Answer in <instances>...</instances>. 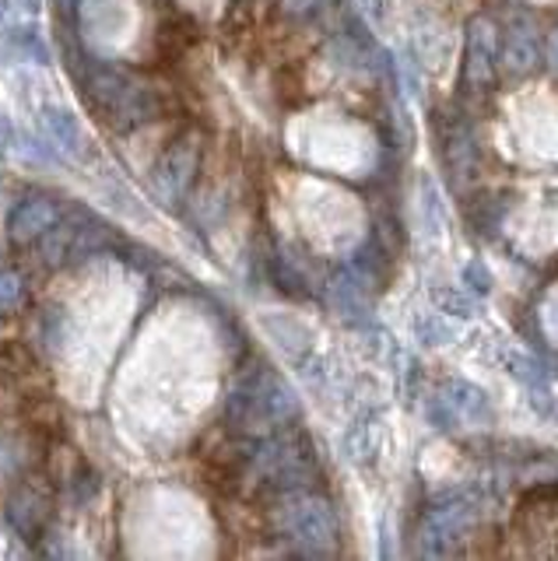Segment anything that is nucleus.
I'll return each mask as SVG.
<instances>
[{
	"label": "nucleus",
	"mask_w": 558,
	"mask_h": 561,
	"mask_svg": "<svg viewBox=\"0 0 558 561\" xmlns=\"http://www.w3.org/2000/svg\"><path fill=\"white\" fill-rule=\"evenodd\" d=\"M84 84V95H89L92 110L110 123L116 130H137L145 123L159 119L166 102L162 92L155 84L124 75L116 67H92L89 75L81 78Z\"/></svg>",
	"instance_id": "nucleus-1"
},
{
	"label": "nucleus",
	"mask_w": 558,
	"mask_h": 561,
	"mask_svg": "<svg viewBox=\"0 0 558 561\" xmlns=\"http://www.w3.org/2000/svg\"><path fill=\"white\" fill-rule=\"evenodd\" d=\"M299 403H295L288 386L271 376V373H253L239 386L229 400V417L239 421V428H257V425H282V421L295 417Z\"/></svg>",
	"instance_id": "nucleus-2"
},
{
	"label": "nucleus",
	"mask_w": 558,
	"mask_h": 561,
	"mask_svg": "<svg viewBox=\"0 0 558 561\" xmlns=\"http://www.w3.org/2000/svg\"><path fill=\"white\" fill-rule=\"evenodd\" d=\"M513 534L527 543L523 554L558 558V484H537L516 502Z\"/></svg>",
	"instance_id": "nucleus-3"
},
{
	"label": "nucleus",
	"mask_w": 558,
	"mask_h": 561,
	"mask_svg": "<svg viewBox=\"0 0 558 561\" xmlns=\"http://www.w3.org/2000/svg\"><path fill=\"white\" fill-rule=\"evenodd\" d=\"M277 534L292 543H299L303 554L323 558V554H330V543L338 540V519L330 513L327 502L299 499L282 508V516H277Z\"/></svg>",
	"instance_id": "nucleus-4"
},
{
	"label": "nucleus",
	"mask_w": 558,
	"mask_h": 561,
	"mask_svg": "<svg viewBox=\"0 0 558 561\" xmlns=\"http://www.w3.org/2000/svg\"><path fill=\"white\" fill-rule=\"evenodd\" d=\"M253 473L277 491H299L312 478V453L295 435H277L253 453Z\"/></svg>",
	"instance_id": "nucleus-5"
},
{
	"label": "nucleus",
	"mask_w": 558,
	"mask_h": 561,
	"mask_svg": "<svg viewBox=\"0 0 558 561\" xmlns=\"http://www.w3.org/2000/svg\"><path fill=\"white\" fill-rule=\"evenodd\" d=\"M106 245H113L110 228H99L95 221H57L39 239V260L46 267H67V263L102 253Z\"/></svg>",
	"instance_id": "nucleus-6"
},
{
	"label": "nucleus",
	"mask_w": 558,
	"mask_h": 561,
	"mask_svg": "<svg viewBox=\"0 0 558 561\" xmlns=\"http://www.w3.org/2000/svg\"><path fill=\"white\" fill-rule=\"evenodd\" d=\"M540 64V35L534 22L516 18L496 35V70L505 78H527L531 70Z\"/></svg>",
	"instance_id": "nucleus-7"
},
{
	"label": "nucleus",
	"mask_w": 558,
	"mask_h": 561,
	"mask_svg": "<svg viewBox=\"0 0 558 561\" xmlns=\"http://www.w3.org/2000/svg\"><path fill=\"white\" fill-rule=\"evenodd\" d=\"M4 519L22 540H39L46 530V519H49V491L32 481L19 484L8 499Z\"/></svg>",
	"instance_id": "nucleus-8"
},
{
	"label": "nucleus",
	"mask_w": 558,
	"mask_h": 561,
	"mask_svg": "<svg viewBox=\"0 0 558 561\" xmlns=\"http://www.w3.org/2000/svg\"><path fill=\"white\" fill-rule=\"evenodd\" d=\"M81 35L89 46L113 43L130 28V0H81Z\"/></svg>",
	"instance_id": "nucleus-9"
},
{
	"label": "nucleus",
	"mask_w": 558,
	"mask_h": 561,
	"mask_svg": "<svg viewBox=\"0 0 558 561\" xmlns=\"http://www.w3.org/2000/svg\"><path fill=\"white\" fill-rule=\"evenodd\" d=\"M57 221H60V204L54 197L36 193V197H25L19 207L11 210L8 232L19 245H32V242H39Z\"/></svg>",
	"instance_id": "nucleus-10"
},
{
	"label": "nucleus",
	"mask_w": 558,
	"mask_h": 561,
	"mask_svg": "<svg viewBox=\"0 0 558 561\" xmlns=\"http://www.w3.org/2000/svg\"><path fill=\"white\" fill-rule=\"evenodd\" d=\"M194 169H197V145L194 140H176V145L162 154L159 169H155V190H162L166 204H176L183 197Z\"/></svg>",
	"instance_id": "nucleus-11"
},
{
	"label": "nucleus",
	"mask_w": 558,
	"mask_h": 561,
	"mask_svg": "<svg viewBox=\"0 0 558 561\" xmlns=\"http://www.w3.org/2000/svg\"><path fill=\"white\" fill-rule=\"evenodd\" d=\"M467 78L488 84L496 78V32L488 22L470 25V46H467Z\"/></svg>",
	"instance_id": "nucleus-12"
},
{
	"label": "nucleus",
	"mask_w": 558,
	"mask_h": 561,
	"mask_svg": "<svg viewBox=\"0 0 558 561\" xmlns=\"http://www.w3.org/2000/svg\"><path fill=\"white\" fill-rule=\"evenodd\" d=\"M467 523H470V505L467 502H449V505L432 508V513L425 516L422 537L425 540H453Z\"/></svg>",
	"instance_id": "nucleus-13"
},
{
	"label": "nucleus",
	"mask_w": 558,
	"mask_h": 561,
	"mask_svg": "<svg viewBox=\"0 0 558 561\" xmlns=\"http://www.w3.org/2000/svg\"><path fill=\"white\" fill-rule=\"evenodd\" d=\"M43 134L49 140V154H75L81 145V130H78L75 116L64 110L43 113Z\"/></svg>",
	"instance_id": "nucleus-14"
},
{
	"label": "nucleus",
	"mask_w": 558,
	"mask_h": 561,
	"mask_svg": "<svg viewBox=\"0 0 558 561\" xmlns=\"http://www.w3.org/2000/svg\"><path fill=\"white\" fill-rule=\"evenodd\" d=\"M440 400L449 408V414L457 417V425H460V421L488 417V400H485V393L475 390V386H467V382H449L446 393Z\"/></svg>",
	"instance_id": "nucleus-15"
},
{
	"label": "nucleus",
	"mask_w": 558,
	"mask_h": 561,
	"mask_svg": "<svg viewBox=\"0 0 558 561\" xmlns=\"http://www.w3.org/2000/svg\"><path fill=\"white\" fill-rule=\"evenodd\" d=\"M22 298H25V280L11 271H0V316L19 309Z\"/></svg>",
	"instance_id": "nucleus-16"
},
{
	"label": "nucleus",
	"mask_w": 558,
	"mask_h": 561,
	"mask_svg": "<svg viewBox=\"0 0 558 561\" xmlns=\"http://www.w3.org/2000/svg\"><path fill=\"white\" fill-rule=\"evenodd\" d=\"M510 365H513V376H520L523 382L531 386V390L548 393V376H545V368H540L537 362L523 358V355H510Z\"/></svg>",
	"instance_id": "nucleus-17"
},
{
	"label": "nucleus",
	"mask_w": 558,
	"mask_h": 561,
	"mask_svg": "<svg viewBox=\"0 0 558 561\" xmlns=\"http://www.w3.org/2000/svg\"><path fill=\"white\" fill-rule=\"evenodd\" d=\"M14 49H19V57L46 60V43L39 39L36 28H19V32H14Z\"/></svg>",
	"instance_id": "nucleus-18"
},
{
	"label": "nucleus",
	"mask_w": 558,
	"mask_h": 561,
	"mask_svg": "<svg viewBox=\"0 0 558 561\" xmlns=\"http://www.w3.org/2000/svg\"><path fill=\"white\" fill-rule=\"evenodd\" d=\"M327 8V0H285V11L292 14V18H312V14H320Z\"/></svg>",
	"instance_id": "nucleus-19"
},
{
	"label": "nucleus",
	"mask_w": 558,
	"mask_h": 561,
	"mask_svg": "<svg viewBox=\"0 0 558 561\" xmlns=\"http://www.w3.org/2000/svg\"><path fill=\"white\" fill-rule=\"evenodd\" d=\"M545 60L551 64V70H555V78H558V28L551 32V39H548V46H545Z\"/></svg>",
	"instance_id": "nucleus-20"
},
{
	"label": "nucleus",
	"mask_w": 558,
	"mask_h": 561,
	"mask_svg": "<svg viewBox=\"0 0 558 561\" xmlns=\"http://www.w3.org/2000/svg\"><path fill=\"white\" fill-rule=\"evenodd\" d=\"M190 8H197V11H215L218 8V0H186Z\"/></svg>",
	"instance_id": "nucleus-21"
},
{
	"label": "nucleus",
	"mask_w": 558,
	"mask_h": 561,
	"mask_svg": "<svg viewBox=\"0 0 558 561\" xmlns=\"http://www.w3.org/2000/svg\"><path fill=\"white\" fill-rule=\"evenodd\" d=\"M8 148V123H4V116H0V151Z\"/></svg>",
	"instance_id": "nucleus-22"
},
{
	"label": "nucleus",
	"mask_w": 558,
	"mask_h": 561,
	"mask_svg": "<svg viewBox=\"0 0 558 561\" xmlns=\"http://www.w3.org/2000/svg\"><path fill=\"white\" fill-rule=\"evenodd\" d=\"M8 18V0H0V22Z\"/></svg>",
	"instance_id": "nucleus-23"
}]
</instances>
